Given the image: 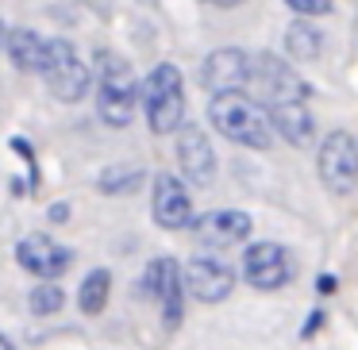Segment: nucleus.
Listing matches in <instances>:
<instances>
[{
  "label": "nucleus",
  "mask_w": 358,
  "mask_h": 350,
  "mask_svg": "<svg viewBox=\"0 0 358 350\" xmlns=\"http://www.w3.org/2000/svg\"><path fill=\"white\" fill-rule=\"evenodd\" d=\"M316 170L320 181L327 185V193L343 196L358 185V143L350 131H331L324 143H320L316 154Z\"/></svg>",
  "instance_id": "nucleus-5"
},
{
  "label": "nucleus",
  "mask_w": 358,
  "mask_h": 350,
  "mask_svg": "<svg viewBox=\"0 0 358 350\" xmlns=\"http://www.w3.org/2000/svg\"><path fill=\"white\" fill-rule=\"evenodd\" d=\"M43 81H47L55 101L78 104L93 85V73L81 62V54L73 50L70 39H50V58H47V70H43Z\"/></svg>",
  "instance_id": "nucleus-4"
},
{
  "label": "nucleus",
  "mask_w": 358,
  "mask_h": 350,
  "mask_svg": "<svg viewBox=\"0 0 358 350\" xmlns=\"http://www.w3.org/2000/svg\"><path fill=\"white\" fill-rule=\"evenodd\" d=\"M143 181V173L135 170V166H108V170L96 177V185H101V193H108V196H120V193H131L135 185Z\"/></svg>",
  "instance_id": "nucleus-20"
},
{
  "label": "nucleus",
  "mask_w": 358,
  "mask_h": 350,
  "mask_svg": "<svg viewBox=\"0 0 358 350\" xmlns=\"http://www.w3.org/2000/svg\"><path fill=\"white\" fill-rule=\"evenodd\" d=\"M208 119L224 139L239 143L247 150H270L278 139V124L266 104L250 101L247 93H212Z\"/></svg>",
  "instance_id": "nucleus-1"
},
{
  "label": "nucleus",
  "mask_w": 358,
  "mask_h": 350,
  "mask_svg": "<svg viewBox=\"0 0 358 350\" xmlns=\"http://www.w3.org/2000/svg\"><path fill=\"white\" fill-rule=\"evenodd\" d=\"M250 216L239 208H220V212H208L193 224V235L201 247H235V242H247L250 235Z\"/></svg>",
  "instance_id": "nucleus-14"
},
{
  "label": "nucleus",
  "mask_w": 358,
  "mask_h": 350,
  "mask_svg": "<svg viewBox=\"0 0 358 350\" xmlns=\"http://www.w3.org/2000/svg\"><path fill=\"white\" fill-rule=\"evenodd\" d=\"M66 216H70V208H66V204H55V208H50V219H55V224H62Z\"/></svg>",
  "instance_id": "nucleus-22"
},
{
  "label": "nucleus",
  "mask_w": 358,
  "mask_h": 350,
  "mask_svg": "<svg viewBox=\"0 0 358 350\" xmlns=\"http://www.w3.org/2000/svg\"><path fill=\"white\" fill-rule=\"evenodd\" d=\"M0 350H16V342H12L8 335H4V339H0Z\"/></svg>",
  "instance_id": "nucleus-25"
},
{
  "label": "nucleus",
  "mask_w": 358,
  "mask_h": 350,
  "mask_svg": "<svg viewBox=\"0 0 358 350\" xmlns=\"http://www.w3.org/2000/svg\"><path fill=\"white\" fill-rule=\"evenodd\" d=\"M201 81L208 93H247V85H255V58L235 47L212 50L201 66Z\"/></svg>",
  "instance_id": "nucleus-9"
},
{
  "label": "nucleus",
  "mask_w": 358,
  "mask_h": 350,
  "mask_svg": "<svg viewBox=\"0 0 358 350\" xmlns=\"http://www.w3.org/2000/svg\"><path fill=\"white\" fill-rule=\"evenodd\" d=\"M331 289H335V277L331 273H320V293H331Z\"/></svg>",
  "instance_id": "nucleus-23"
},
{
  "label": "nucleus",
  "mask_w": 358,
  "mask_h": 350,
  "mask_svg": "<svg viewBox=\"0 0 358 350\" xmlns=\"http://www.w3.org/2000/svg\"><path fill=\"white\" fill-rule=\"evenodd\" d=\"M16 262L24 265L31 277L55 281V277H62V273L70 270L73 254L62 247V242L50 239V235H24V239L16 242Z\"/></svg>",
  "instance_id": "nucleus-12"
},
{
  "label": "nucleus",
  "mask_w": 358,
  "mask_h": 350,
  "mask_svg": "<svg viewBox=\"0 0 358 350\" xmlns=\"http://www.w3.org/2000/svg\"><path fill=\"white\" fill-rule=\"evenodd\" d=\"M285 4L296 12V16H308V20L327 16V12H331V0H285Z\"/></svg>",
  "instance_id": "nucleus-21"
},
{
  "label": "nucleus",
  "mask_w": 358,
  "mask_h": 350,
  "mask_svg": "<svg viewBox=\"0 0 358 350\" xmlns=\"http://www.w3.org/2000/svg\"><path fill=\"white\" fill-rule=\"evenodd\" d=\"M4 50H8L12 66L24 73H39L47 70V58H50V39H43L39 31L31 27H8V39H4Z\"/></svg>",
  "instance_id": "nucleus-15"
},
{
  "label": "nucleus",
  "mask_w": 358,
  "mask_h": 350,
  "mask_svg": "<svg viewBox=\"0 0 358 350\" xmlns=\"http://www.w3.org/2000/svg\"><path fill=\"white\" fill-rule=\"evenodd\" d=\"M185 285L201 304H220V300H227L231 289H235V270L224 258L196 254L185 262Z\"/></svg>",
  "instance_id": "nucleus-11"
},
{
  "label": "nucleus",
  "mask_w": 358,
  "mask_h": 350,
  "mask_svg": "<svg viewBox=\"0 0 358 350\" xmlns=\"http://www.w3.org/2000/svg\"><path fill=\"white\" fill-rule=\"evenodd\" d=\"M255 93L258 101H266L270 108L293 101H308L312 89L296 70H289V62H281L278 54H255Z\"/></svg>",
  "instance_id": "nucleus-6"
},
{
  "label": "nucleus",
  "mask_w": 358,
  "mask_h": 350,
  "mask_svg": "<svg viewBox=\"0 0 358 350\" xmlns=\"http://www.w3.org/2000/svg\"><path fill=\"white\" fill-rule=\"evenodd\" d=\"M147 289L150 296L158 300L162 308V319L166 327H178L181 323V308H185V270H181L173 258H155L147 265Z\"/></svg>",
  "instance_id": "nucleus-10"
},
{
  "label": "nucleus",
  "mask_w": 358,
  "mask_h": 350,
  "mask_svg": "<svg viewBox=\"0 0 358 350\" xmlns=\"http://www.w3.org/2000/svg\"><path fill=\"white\" fill-rule=\"evenodd\" d=\"M243 277L247 285H255L258 293H273V289H285L293 277V258L285 247L278 242H250L247 254H243Z\"/></svg>",
  "instance_id": "nucleus-8"
},
{
  "label": "nucleus",
  "mask_w": 358,
  "mask_h": 350,
  "mask_svg": "<svg viewBox=\"0 0 358 350\" xmlns=\"http://www.w3.org/2000/svg\"><path fill=\"white\" fill-rule=\"evenodd\" d=\"M143 112L155 135H173L185 119V85L173 62H158L143 81Z\"/></svg>",
  "instance_id": "nucleus-3"
},
{
  "label": "nucleus",
  "mask_w": 358,
  "mask_h": 350,
  "mask_svg": "<svg viewBox=\"0 0 358 350\" xmlns=\"http://www.w3.org/2000/svg\"><path fill=\"white\" fill-rule=\"evenodd\" d=\"M273 112V124H278V135L289 143V147H308L316 139V119L308 112V101H293V104H278Z\"/></svg>",
  "instance_id": "nucleus-16"
},
{
  "label": "nucleus",
  "mask_w": 358,
  "mask_h": 350,
  "mask_svg": "<svg viewBox=\"0 0 358 350\" xmlns=\"http://www.w3.org/2000/svg\"><path fill=\"white\" fill-rule=\"evenodd\" d=\"M150 216L158 227L166 231H185L193 227V196H189L185 181L173 177V173H155V185H150Z\"/></svg>",
  "instance_id": "nucleus-7"
},
{
  "label": "nucleus",
  "mask_w": 358,
  "mask_h": 350,
  "mask_svg": "<svg viewBox=\"0 0 358 350\" xmlns=\"http://www.w3.org/2000/svg\"><path fill=\"white\" fill-rule=\"evenodd\" d=\"M143 104V93L135 85L131 66L112 50L96 54V112L108 127H127Z\"/></svg>",
  "instance_id": "nucleus-2"
},
{
  "label": "nucleus",
  "mask_w": 358,
  "mask_h": 350,
  "mask_svg": "<svg viewBox=\"0 0 358 350\" xmlns=\"http://www.w3.org/2000/svg\"><path fill=\"white\" fill-rule=\"evenodd\" d=\"M108 293H112V273L108 270H93L78 289V304L85 316H101L108 308Z\"/></svg>",
  "instance_id": "nucleus-18"
},
{
  "label": "nucleus",
  "mask_w": 358,
  "mask_h": 350,
  "mask_svg": "<svg viewBox=\"0 0 358 350\" xmlns=\"http://www.w3.org/2000/svg\"><path fill=\"white\" fill-rule=\"evenodd\" d=\"M27 308H31L35 316H55L58 308H66L62 285H55V281H43V285H35L31 296H27Z\"/></svg>",
  "instance_id": "nucleus-19"
},
{
  "label": "nucleus",
  "mask_w": 358,
  "mask_h": 350,
  "mask_svg": "<svg viewBox=\"0 0 358 350\" xmlns=\"http://www.w3.org/2000/svg\"><path fill=\"white\" fill-rule=\"evenodd\" d=\"M216 8H235V4H243V0H212Z\"/></svg>",
  "instance_id": "nucleus-24"
},
{
  "label": "nucleus",
  "mask_w": 358,
  "mask_h": 350,
  "mask_svg": "<svg viewBox=\"0 0 358 350\" xmlns=\"http://www.w3.org/2000/svg\"><path fill=\"white\" fill-rule=\"evenodd\" d=\"M285 50L296 62H316V58L324 54V31H320L308 16H296L293 24L285 27Z\"/></svg>",
  "instance_id": "nucleus-17"
},
{
  "label": "nucleus",
  "mask_w": 358,
  "mask_h": 350,
  "mask_svg": "<svg viewBox=\"0 0 358 350\" xmlns=\"http://www.w3.org/2000/svg\"><path fill=\"white\" fill-rule=\"evenodd\" d=\"M178 162L189 185H196V189L212 185V177H216V150H212L208 135L196 124L178 127Z\"/></svg>",
  "instance_id": "nucleus-13"
}]
</instances>
